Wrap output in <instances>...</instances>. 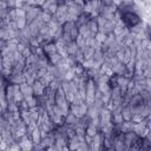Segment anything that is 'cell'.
<instances>
[{"mask_svg": "<svg viewBox=\"0 0 151 151\" xmlns=\"http://www.w3.org/2000/svg\"><path fill=\"white\" fill-rule=\"evenodd\" d=\"M97 127L94 126V124H88L87 126H86V129H85V134L86 136H88V137H93V136H96L97 134Z\"/></svg>", "mask_w": 151, "mask_h": 151, "instance_id": "cell-1", "label": "cell"}]
</instances>
